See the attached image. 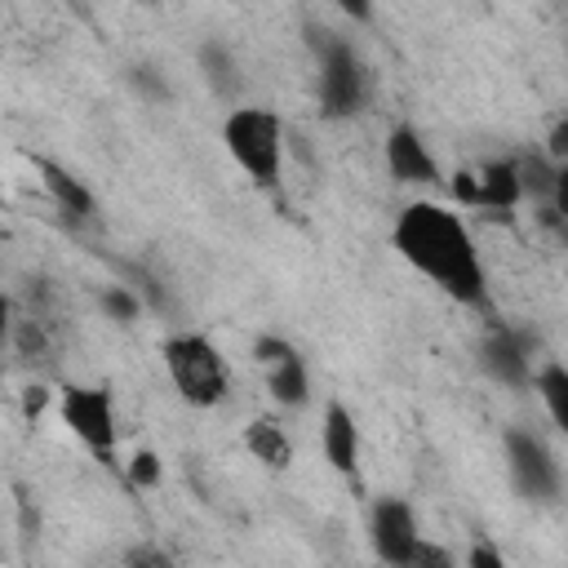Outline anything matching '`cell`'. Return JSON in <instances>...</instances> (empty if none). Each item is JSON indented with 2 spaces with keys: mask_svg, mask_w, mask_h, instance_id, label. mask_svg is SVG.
Masks as SVG:
<instances>
[{
  "mask_svg": "<svg viewBox=\"0 0 568 568\" xmlns=\"http://www.w3.org/2000/svg\"><path fill=\"white\" fill-rule=\"evenodd\" d=\"M390 244H395V253L417 275H426L457 306H470V311H484L488 306V271H484V257L475 248L470 226L448 204H439V200H413V204H404L395 213Z\"/></svg>",
  "mask_w": 568,
  "mask_h": 568,
  "instance_id": "1",
  "label": "cell"
},
{
  "mask_svg": "<svg viewBox=\"0 0 568 568\" xmlns=\"http://www.w3.org/2000/svg\"><path fill=\"white\" fill-rule=\"evenodd\" d=\"M222 142L226 155L235 160V169L257 186V191H275L280 173H284V124L271 106H253V102H235L222 120Z\"/></svg>",
  "mask_w": 568,
  "mask_h": 568,
  "instance_id": "2",
  "label": "cell"
},
{
  "mask_svg": "<svg viewBox=\"0 0 568 568\" xmlns=\"http://www.w3.org/2000/svg\"><path fill=\"white\" fill-rule=\"evenodd\" d=\"M164 368L178 399H186L191 408H217L231 395V368L204 333H173L164 342Z\"/></svg>",
  "mask_w": 568,
  "mask_h": 568,
  "instance_id": "3",
  "label": "cell"
},
{
  "mask_svg": "<svg viewBox=\"0 0 568 568\" xmlns=\"http://www.w3.org/2000/svg\"><path fill=\"white\" fill-rule=\"evenodd\" d=\"M315 53H320V80H315V98H320V115L324 120H351L364 111L368 102V67L355 53V44H346L333 31H315Z\"/></svg>",
  "mask_w": 568,
  "mask_h": 568,
  "instance_id": "4",
  "label": "cell"
},
{
  "mask_svg": "<svg viewBox=\"0 0 568 568\" xmlns=\"http://www.w3.org/2000/svg\"><path fill=\"white\" fill-rule=\"evenodd\" d=\"M58 413L67 422V430L102 462V466H120V426H115V404L111 390L102 386H62L58 390Z\"/></svg>",
  "mask_w": 568,
  "mask_h": 568,
  "instance_id": "5",
  "label": "cell"
},
{
  "mask_svg": "<svg viewBox=\"0 0 568 568\" xmlns=\"http://www.w3.org/2000/svg\"><path fill=\"white\" fill-rule=\"evenodd\" d=\"M501 448H506V475L524 501H555L559 497V462L541 435H532L528 426H506Z\"/></svg>",
  "mask_w": 568,
  "mask_h": 568,
  "instance_id": "6",
  "label": "cell"
},
{
  "mask_svg": "<svg viewBox=\"0 0 568 568\" xmlns=\"http://www.w3.org/2000/svg\"><path fill=\"white\" fill-rule=\"evenodd\" d=\"M368 546L390 568H413L422 546V524L408 497H377L368 506Z\"/></svg>",
  "mask_w": 568,
  "mask_h": 568,
  "instance_id": "7",
  "label": "cell"
},
{
  "mask_svg": "<svg viewBox=\"0 0 568 568\" xmlns=\"http://www.w3.org/2000/svg\"><path fill=\"white\" fill-rule=\"evenodd\" d=\"M253 364L262 368V382L271 390V399L280 408H302L311 399V377H306V359L297 355L293 342L275 337V333H262L253 342Z\"/></svg>",
  "mask_w": 568,
  "mask_h": 568,
  "instance_id": "8",
  "label": "cell"
},
{
  "mask_svg": "<svg viewBox=\"0 0 568 568\" xmlns=\"http://www.w3.org/2000/svg\"><path fill=\"white\" fill-rule=\"evenodd\" d=\"M382 160H386V173L399 182V186H444V169L435 160V151L426 146V138L413 129V124H390L386 133V146H382Z\"/></svg>",
  "mask_w": 568,
  "mask_h": 568,
  "instance_id": "9",
  "label": "cell"
},
{
  "mask_svg": "<svg viewBox=\"0 0 568 568\" xmlns=\"http://www.w3.org/2000/svg\"><path fill=\"white\" fill-rule=\"evenodd\" d=\"M479 368H484L493 382L510 386V390H528L532 377H537V364H532L524 337H519L515 328H506V324H493V328L479 337Z\"/></svg>",
  "mask_w": 568,
  "mask_h": 568,
  "instance_id": "10",
  "label": "cell"
},
{
  "mask_svg": "<svg viewBox=\"0 0 568 568\" xmlns=\"http://www.w3.org/2000/svg\"><path fill=\"white\" fill-rule=\"evenodd\" d=\"M320 448H324V462H328L346 484L359 479V426H355V413H351L342 399H328V404H324V417H320Z\"/></svg>",
  "mask_w": 568,
  "mask_h": 568,
  "instance_id": "11",
  "label": "cell"
},
{
  "mask_svg": "<svg viewBox=\"0 0 568 568\" xmlns=\"http://www.w3.org/2000/svg\"><path fill=\"white\" fill-rule=\"evenodd\" d=\"M36 173H40V186L49 191V200H53V209L67 217V222H93V213H98V200H93V191L71 173V169H62L58 160H49V155H36Z\"/></svg>",
  "mask_w": 568,
  "mask_h": 568,
  "instance_id": "12",
  "label": "cell"
},
{
  "mask_svg": "<svg viewBox=\"0 0 568 568\" xmlns=\"http://www.w3.org/2000/svg\"><path fill=\"white\" fill-rule=\"evenodd\" d=\"M479 173V204L484 213H497V217H510L524 200V182H519V160H488L475 169Z\"/></svg>",
  "mask_w": 568,
  "mask_h": 568,
  "instance_id": "13",
  "label": "cell"
},
{
  "mask_svg": "<svg viewBox=\"0 0 568 568\" xmlns=\"http://www.w3.org/2000/svg\"><path fill=\"white\" fill-rule=\"evenodd\" d=\"M244 448L266 466V470H288L293 466V439L275 417H253L244 426Z\"/></svg>",
  "mask_w": 568,
  "mask_h": 568,
  "instance_id": "14",
  "label": "cell"
},
{
  "mask_svg": "<svg viewBox=\"0 0 568 568\" xmlns=\"http://www.w3.org/2000/svg\"><path fill=\"white\" fill-rule=\"evenodd\" d=\"M532 390H537V399H541L546 417H550V422L559 426V435L568 439V364H559V359L537 364Z\"/></svg>",
  "mask_w": 568,
  "mask_h": 568,
  "instance_id": "15",
  "label": "cell"
},
{
  "mask_svg": "<svg viewBox=\"0 0 568 568\" xmlns=\"http://www.w3.org/2000/svg\"><path fill=\"white\" fill-rule=\"evenodd\" d=\"M200 71H204L213 93H222V98L240 93V67H235V58H231V49L222 40H204L200 44Z\"/></svg>",
  "mask_w": 568,
  "mask_h": 568,
  "instance_id": "16",
  "label": "cell"
},
{
  "mask_svg": "<svg viewBox=\"0 0 568 568\" xmlns=\"http://www.w3.org/2000/svg\"><path fill=\"white\" fill-rule=\"evenodd\" d=\"M519 182H524V200H550L555 186V160L550 155H524L519 160Z\"/></svg>",
  "mask_w": 568,
  "mask_h": 568,
  "instance_id": "17",
  "label": "cell"
},
{
  "mask_svg": "<svg viewBox=\"0 0 568 568\" xmlns=\"http://www.w3.org/2000/svg\"><path fill=\"white\" fill-rule=\"evenodd\" d=\"M160 475H164V466H160V457H155L151 448H138V453L129 457V466H124V479H129L133 488H155Z\"/></svg>",
  "mask_w": 568,
  "mask_h": 568,
  "instance_id": "18",
  "label": "cell"
},
{
  "mask_svg": "<svg viewBox=\"0 0 568 568\" xmlns=\"http://www.w3.org/2000/svg\"><path fill=\"white\" fill-rule=\"evenodd\" d=\"M102 306H106V311H111L120 324H129V320L142 311V302H138L133 293H124V288H106V293H102Z\"/></svg>",
  "mask_w": 568,
  "mask_h": 568,
  "instance_id": "19",
  "label": "cell"
},
{
  "mask_svg": "<svg viewBox=\"0 0 568 568\" xmlns=\"http://www.w3.org/2000/svg\"><path fill=\"white\" fill-rule=\"evenodd\" d=\"M448 191H453V200H462V204H479V173L475 169H457L453 173V182H448Z\"/></svg>",
  "mask_w": 568,
  "mask_h": 568,
  "instance_id": "20",
  "label": "cell"
},
{
  "mask_svg": "<svg viewBox=\"0 0 568 568\" xmlns=\"http://www.w3.org/2000/svg\"><path fill=\"white\" fill-rule=\"evenodd\" d=\"M546 155H550L555 164L568 160V115H559V120L550 124V133H546Z\"/></svg>",
  "mask_w": 568,
  "mask_h": 568,
  "instance_id": "21",
  "label": "cell"
},
{
  "mask_svg": "<svg viewBox=\"0 0 568 568\" xmlns=\"http://www.w3.org/2000/svg\"><path fill=\"white\" fill-rule=\"evenodd\" d=\"M333 9H337L342 18H351L355 27H368L373 13H377V0H333Z\"/></svg>",
  "mask_w": 568,
  "mask_h": 568,
  "instance_id": "22",
  "label": "cell"
},
{
  "mask_svg": "<svg viewBox=\"0 0 568 568\" xmlns=\"http://www.w3.org/2000/svg\"><path fill=\"white\" fill-rule=\"evenodd\" d=\"M550 204L559 217H568V160L555 164V186H550Z\"/></svg>",
  "mask_w": 568,
  "mask_h": 568,
  "instance_id": "23",
  "label": "cell"
},
{
  "mask_svg": "<svg viewBox=\"0 0 568 568\" xmlns=\"http://www.w3.org/2000/svg\"><path fill=\"white\" fill-rule=\"evenodd\" d=\"M466 568H501V550H493V546H470Z\"/></svg>",
  "mask_w": 568,
  "mask_h": 568,
  "instance_id": "24",
  "label": "cell"
},
{
  "mask_svg": "<svg viewBox=\"0 0 568 568\" xmlns=\"http://www.w3.org/2000/svg\"><path fill=\"white\" fill-rule=\"evenodd\" d=\"M417 564H444V568H448V564H453V555H448V550H439V546H430V541L422 537V546H417ZM417 564H413V568H417Z\"/></svg>",
  "mask_w": 568,
  "mask_h": 568,
  "instance_id": "25",
  "label": "cell"
}]
</instances>
